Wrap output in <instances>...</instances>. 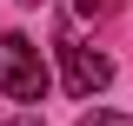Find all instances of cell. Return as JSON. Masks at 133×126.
Here are the masks:
<instances>
[{
    "mask_svg": "<svg viewBox=\"0 0 133 126\" xmlns=\"http://www.w3.org/2000/svg\"><path fill=\"white\" fill-rule=\"evenodd\" d=\"M0 93L20 100V106H40L47 100V60L27 33H0Z\"/></svg>",
    "mask_w": 133,
    "mask_h": 126,
    "instance_id": "6da1fadb",
    "label": "cell"
},
{
    "mask_svg": "<svg viewBox=\"0 0 133 126\" xmlns=\"http://www.w3.org/2000/svg\"><path fill=\"white\" fill-rule=\"evenodd\" d=\"M60 66H66V93L73 100H93L107 80H113V60L100 47H87V40H73V33L60 27Z\"/></svg>",
    "mask_w": 133,
    "mask_h": 126,
    "instance_id": "7a4b0ae2",
    "label": "cell"
},
{
    "mask_svg": "<svg viewBox=\"0 0 133 126\" xmlns=\"http://www.w3.org/2000/svg\"><path fill=\"white\" fill-rule=\"evenodd\" d=\"M113 13V0H66V27H93Z\"/></svg>",
    "mask_w": 133,
    "mask_h": 126,
    "instance_id": "3957f363",
    "label": "cell"
},
{
    "mask_svg": "<svg viewBox=\"0 0 133 126\" xmlns=\"http://www.w3.org/2000/svg\"><path fill=\"white\" fill-rule=\"evenodd\" d=\"M80 126H133V120H120V113H87Z\"/></svg>",
    "mask_w": 133,
    "mask_h": 126,
    "instance_id": "277c9868",
    "label": "cell"
},
{
    "mask_svg": "<svg viewBox=\"0 0 133 126\" xmlns=\"http://www.w3.org/2000/svg\"><path fill=\"white\" fill-rule=\"evenodd\" d=\"M20 126H40V120H33V113H27V120H20Z\"/></svg>",
    "mask_w": 133,
    "mask_h": 126,
    "instance_id": "5b68a950",
    "label": "cell"
},
{
    "mask_svg": "<svg viewBox=\"0 0 133 126\" xmlns=\"http://www.w3.org/2000/svg\"><path fill=\"white\" fill-rule=\"evenodd\" d=\"M20 7H40V0H20Z\"/></svg>",
    "mask_w": 133,
    "mask_h": 126,
    "instance_id": "8992f818",
    "label": "cell"
}]
</instances>
